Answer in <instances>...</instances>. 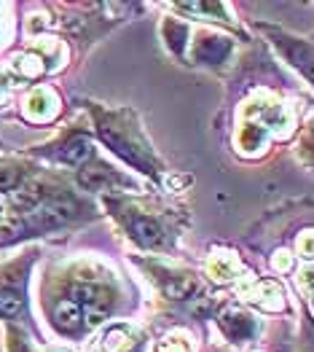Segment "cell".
<instances>
[{
    "instance_id": "obj_1",
    "label": "cell",
    "mask_w": 314,
    "mask_h": 352,
    "mask_svg": "<svg viewBox=\"0 0 314 352\" xmlns=\"http://www.w3.org/2000/svg\"><path fill=\"white\" fill-rule=\"evenodd\" d=\"M54 318H57V325L62 328V331L76 333V331L81 328V318H84V312H81V307H78L76 301H62V304H57Z\"/></svg>"
},
{
    "instance_id": "obj_2",
    "label": "cell",
    "mask_w": 314,
    "mask_h": 352,
    "mask_svg": "<svg viewBox=\"0 0 314 352\" xmlns=\"http://www.w3.org/2000/svg\"><path fill=\"white\" fill-rule=\"evenodd\" d=\"M86 156H89V143L86 140H73L70 146L62 151V159L70 162V164H81Z\"/></svg>"
},
{
    "instance_id": "obj_3",
    "label": "cell",
    "mask_w": 314,
    "mask_h": 352,
    "mask_svg": "<svg viewBox=\"0 0 314 352\" xmlns=\"http://www.w3.org/2000/svg\"><path fill=\"white\" fill-rule=\"evenodd\" d=\"M19 309H22V298L16 294H0V315H5V318H14V315H19Z\"/></svg>"
}]
</instances>
